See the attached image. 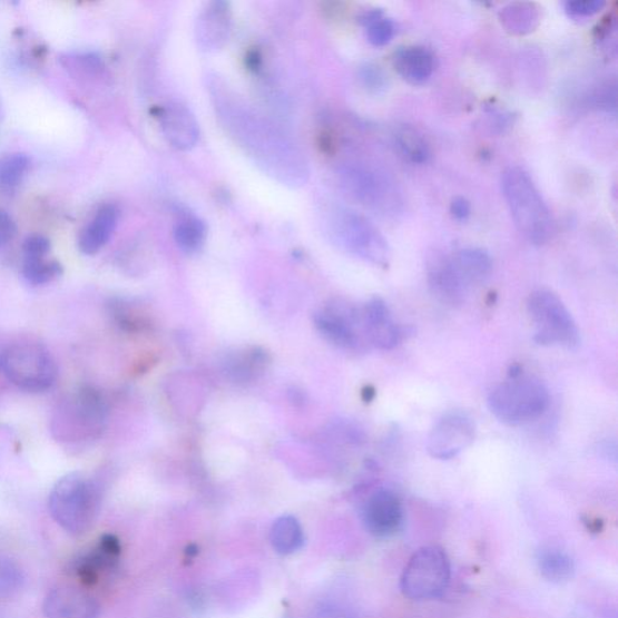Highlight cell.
Wrapping results in <instances>:
<instances>
[{
    "label": "cell",
    "instance_id": "obj_1",
    "mask_svg": "<svg viewBox=\"0 0 618 618\" xmlns=\"http://www.w3.org/2000/svg\"><path fill=\"white\" fill-rule=\"evenodd\" d=\"M208 90L225 133L263 174L292 189L308 183L307 157L291 136L253 109L223 79L209 77Z\"/></svg>",
    "mask_w": 618,
    "mask_h": 618
},
{
    "label": "cell",
    "instance_id": "obj_2",
    "mask_svg": "<svg viewBox=\"0 0 618 618\" xmlns=\"http://www.w3.org/2000/svg\"><path fill=\"white\" fill-rule=\"evenodd\" d=\"M501 192L520 234L534 246L549 243L556 233L552 213L533 179L521 167H509L501 176Z\"/></svg>",
    "mask_w": 618,
    "mask_h": 618
},
{
    "label": "cell",
    "instance_id": "obj_3",
    "mask_svg": "<svg viewBox=\"0 0 618 618\" xmlns=\"http://www.w3.org/2000/svg\"><path fill=\"white\" fill-rule=\"evenodd\" d=\"M108 408L102 394L92 386H80L57 404L51 416V434L56 441L80 444L102 435Z\"/></svg>",
    "mask_w": 618,
    "mask_h": 618
},
{
    "label": "cell",
    "instance_id": "obj_4",
    "mask_svg": "<svg viewBox=\"0 0 618 618\" xmlns=\"http://www.w3.org/2000/svg\"><path fill=\"white\" fill-rule=\"evenodd\" d=\"M325 234L339 248L370 264L385 267L391 248L380 232L363 214L342 206L324 210Z\"/></svg>",
    "mask_w": 618,
    "mask_h": 618
},
{
    "label": "cell",
    "instance_id": "obj_5",
    "mask_svg": "<svg viewBox=\"0 0 618 618\" xmlns=\"http://www.w3.org/2000/svg\"><path fill=\"white\" fill-rule=\"evenodd\" d=\"M102 501L99 484L82 472H71L52 488L49 510L69 534L81 536L95 523Z\"/></svg>",
    "mask_w": 618,
    "mask_h": 618
},
{
    "label": "cell",
    "instance_id": "obj_6",
    "mask_svg": "<svg viewBox=\"0 0 618 618\" xmlns=\"http://www.w3.org/2000/svg\"><path fill=\"white\" fill-rule=\"evenodd\" d=\"M341 189L356 204L394 217L404 207L398 183L386 171L363 163L342 164L337 168Z\"/></svg>",
    "mask_w": 618,
    "mask_h": 618
},
{
    "label": "cell",
    "instance_id": "obj_7",
    "mask_svg": "<svg viewBox=\"0 0 618 618\" xmlns=\"http://www.w3.org/2000/svg\"><path fill=\"white\" fill-rule=\"evenodd\" d=\"M549 404L548 386L536 377L523 375L509 377L488 398V408L496 419L510 426L537 421Z\"/></svg>",
    "mask_w": 618,
    "mask_h": 618
},
{
    "label": "cell",
    "instance_id": "obj_8",
    "mask_svg": "<svg viewBox=\"0 0 618 618\" xmlns=\"http://www.w3.org/2000/svg\"><path fill=\"white\" fill-rule=\"evenodd\" d=\"M6 379L27 393H46L59 376L55 359L45 344L21 341L10 344L0 355Z\"/></svg>",
    "mask_w": 618,
    "mask_h": 618
},
{
    "label": "cell",
    "instance_id": "obj_9",
    "mask_svg": "<svg viewBox=\"0 0 618 618\" xmlns=\"http://www.w3.org/2000/svg\"><path fill=\"white\" fill-rule=\"evenodd\" d=\"M527 311L534 325V341L543 347L577 350L581 343L580 330L571 313L555 293L537 291L527 301Z\"/></svg>",
    "mask_w": 618,
    "mask_h": 618
},
{
    "label": "cell",
    "instance_id": "obj_10",
    "mask_svg": "<svg viewBox=\"0 0 618 618\" xmlns=\"http://www.w3.org/2000/svg\"><path fill=\"white\" fill-rule=\"evenodd\" d=\"M451 560L440 546H424L409 560L401 575L402 594L411 600L441 597L451 582Z\"/></svg>",
    "mask_w": 618,
    "mask_h": 618
},
{
    "label": "cell",
    "instance_id": "obj_11",
    "mask_svg": "<svg viewBox=\"0 0 618 618\" xmlns=\"http://www.w3.org/2000/svg\"><path fill=\"white\" fill-rule=\"evenodd\" d=\"M314 325L335 346L354 351L367 341L363 313L346 302H334L314 314Z\"/></svg>",
    "mask_w": 618,
    "mask_h": 618
},
{
    "label": "cell",
    "instance_id": "obj_12",
    "mask_svg": "<svg viewBox=\"0 0 618 618\" xmlns=\"http://www.w3.org/2000/svg\"><path fill=\"white\" fill-rule=\"evenodd\" d=\"M475 438V424L468 415L449 413L431 429L426 451L435 459L450 460L470 448Z\"/></svg>",
    "mask_w": 618,
    "mask_h": 618
},
{
    "label": "cell",
    "instance_id": "obj_13",
    "mask_svg": "<svg viewBox=\"0 0 618 618\" xmlns=\"http://www.w3.org/2000/svg\"><path fill=\"white\" fill-rule=\"evenodd\" d=\"M232 6L215 0L199 11L195 22V38L200 50L214 52L223 49L232 36Z\"/></svg>",
    "mask_w": 618,
    "mask_h": 618
},
{
    "label": "cell",
    "instance_id": "obj_14",
    "mask_svg": "<svg viewBox=\"0 0 618 618\" xmlns=\"http://www.w3.org/2000/svg\"><path fill=\"white\" fill-rule=\"evenodd\" d=\"M366 529L376 538L394 537L404 523L401 500L390 490H380L366 501L363 511Z\"/></svg>",
    "mask_w": 618,
    "mask_h": 618
},
{
    "label": "cell",
    "instance_id": "obj_15",
    "mask_svg": "<svg viewBox=\"0 0 618 618\" xmlns=\"http://www.w3.org/2000/svg\"><path fill=\"white\" fill-rule=\"evenodd\" d=\"M157 120L170 147L180 151H188L196 147L199 127L188 107L170 100L157 110Z\"/></svg>",
    "mask_w": 618,
    "mask_h": 618
},
{
    "label": "cell",
    "instance_id": "obj_16",
    "mask_svg": "<svg viewBox=\"0 0 618 618\" xmlns=\"http://www.w3.org/2000/svg\"><path fill=\"white\" fill-rule=\"evenodd\" d=\"M42 611L47 618H98V601L84 588L60 585L48 594Z\"/></svg>",
    "mask_w": 618,
    "mask_h": 618
},
{
    "label": "cell",
    "instance_id": "obj_17",
    "mask_svg": "<svg viewBox=\"0 0 618 618\" xmlns=\"http://www.w3.org/2000/svg\"><path fill=\"white\" fill-rule=\"evenodd\" d=\"M362 313L367 342L382 351L395 349L400 342L401 332L385 302L380 297H373Z\"/></svg>",
    "mask_w": 618,
    "mask_h": 618
},
{
    "label": "cell",
    "instance_id": "obj_18",
    "mask_svg": "<svg viewBox=\"0 0 618 618\" xmlns=\"http://www.w3.org/2000/svg\"><path fill=\"white\" fill-rule=\"evenodd\" d=\"M426 277L431 294L448 306L462 305L468 292L459 282L450 255L434 254L426 264Z\"/></svg>",
    "mask_w": 618,
    "mask_h": 618
},
{
    "label": "cell",
    "instance_id": "obj_19",
    "mask_svg": "<svg viewBox=\"0 0 618 618\" xmlns=\"http://www.w3.org/2000/svg\"><path fill=\"white\" fill-rule=\"evenodd\" d=\"M455 276L469 292L490 278L493 262L490 254L480 248H464L450 255Z\"/></svg>",
    "mask_w": 618,
    "mask_h": 618
},
{
    "label": "cell",
    "instance_id": "obj_20",
    "mask_svg": "<svg viewBox=\"0 0 618 618\" xmlns=\"http://www.w3.org/2000/svg\"><path fill=\"white\" fill-rule=\"evenodd\" d=\"M398 75L411 85H423L434 75L435 59L426 48L405 47L393 57Z\"/></svg>",
    "mask_w": 618,
    "mask_h": 618
},
{
    "label": "cell",
    "instance_id": "obj_21",
    "mask_svg": "<svg viewBox=\"0 0 618 618\" xmlns=\"http://www.w3.org/2000/svg\"><path fill=\"white\" fill-rule=\"evenodd\" d=\"M119 222V209L114 205L100 208L94 219L86 226L78 241L79 249L85 255H95L111 238Z\"/></svg>",
    "mask_w": 618,
    "mask_h": 618
},
{
    "label": "cell",
    "instance_id": "obj_22",
    "mask_svg": "<svg viewBox=\"0 0 618 618\" xmlns=\"http://www.w3.org/2000/svg\"><path fill=\"white\" fill-rule=\"evenodd\" d=\"M393 146L402 159L412 165H426L433 157L428 139L410 125L398 126L394 129Z\"/></svg>",
    "mask_w": 618,
    "mask_h": 618
},
{
    "label": "cell",
    "instance_id": "obj_23",
    "mask_svg": "<svg viewBox=\"0 0 618 618\" xmlns=\"http://www.w3.org/2000/svg\"><path fill=\"white\" fill-rule=\"evenodd\" d=\"M540 9L534 3L517 2L499 11V21L512 36H527L534 32L540 24Z\"/></svg>",
    "mask_w": 618,
    "mask_h": 618
},
{
    "label": "cell",
    "instance_id": "obj_24",
    "mask_svg": "<svg viewBox=\"0 0 618 618\" xmlns=\"http://www.w3.org/2000/svg\"><path fill=\"white\" fill-rule=\"evenodd\" d=\"M268 354L262 349L244 350L229 356L226 362L227 375L237 382H249L265 371Z\"/></svg>",
    "mask_w": 618,
    "mask_h": 618
},
{
    "label": "cell",
    "instance_id": "obj_25",
    "mask_svg": "<svg viewBox=\"0 0 618 618\" xmlns=\"http://www.w3.org/2000/svg\"><path fill=\"white\" fill-rule=\"evenodd\" d=\"M538 567L542 577L553 583H565L577 572L573 559L565 551L548 549L538 556Z\"/></svg>",
    "mask_w": 618,
    "mask_h": 618
},
{
    "label": "cell",
    "instance_id": "obj_26",
    "mask_svg": "<svg viewBox=\"0 0 618 618\" xmlns=\"http://www.w3.org/2000/svg\"><path fill=\"white\" fill-rule=\"evenodd\" d=\"M273 549L281 555H292L305 542L304 530L293 516H283L271 530Z\"/></svg>",
    "mask_w": 618,
    "mask_h": 618
},
{
    "label": "cell",
    "instance_id": "obj_27",
    "mask_svg": "<svg viewBox=\"0 0 618 618\" xmlns=\"http://www.w3.org/2000/svg\"><path fill=\"white\" fill-rule=\"evenodd\" d=\"M177 246L186 254L197 253L204 247L207 237V226L196 217H184L175 227Z\"/></svg>",
    "mask_w": 618,
    "mask_h": 618
},
{
    "label": "cell",
    "instance_id": "obj_28",
    "mask_svg": "<svg viewBox=\"0 0 618 618\" xmlns=\"http://www.w3.org/2000/svg\"><path fill=\"white\" fill-rule=\"evenodd\" d=\"M31 161L24 154H9L0 157V190L16 192L23 182Z\"/></svg>",
    "mask_w": 618,
    "mask_h": 618
},
{
    "label": "cell",
    "instance_id": "obj_29",
    "mask_svg": "<svg viewBox=\"0 0 618 618\" xmlns=\"http://www.w3.org/2000/svg\"><path fill=\"white\" fill-rule=\"evenodd\" d=\"M63 268L60 263L47 257H23L22 276L28 284L46 285L60 277Z\"/></svg>",
    "mask_w": 618,
    "mask_h": 618
},
{
    "label": "cell",
    "instance_id": "obj_30",
    "mask_svg": "<svg viewBox=\"0 0 618 618\" xmlns=\"http://www.w3.org/2000/svg\"><path fill=\"white\" fill-rule=\"evenodd\" d=\"M362 21L366 27L367 39L373 47H385L395 36L394 22L385 18L380 10L366 12Z\"/></svg>",
    "mask_w": 618,
    "mask_h": 618
},
{
    "label": "cell",
    "instance_id": "obj_31",
    "mask_svg": "<svg viewBox=\"0 0 618 618\" xmlns=\"http://www.w3.org/2000/svg\"><path fill=\"white\" fill-rule=\"evenodd\" d=\"M20 566L9 557L0 556V599L18 594L23 585Z\"/></svg>",
    "mask_w": 618,
    "mask_h": 618
},
{
    "label": "cell",
    "instance_id": "obj_32",
    "mask_svg": "<svg viewBox=\"0 0 618 618\" xmlns=\"http://www.w3.org/2000/svg\"><path fill=\"white\" fill-rule=\"evenodd\" d=\"M110 312L115 323H117L125 332H140L144 326L148 325L147 320L135 308L129 307L124 301H114L110 304Z\"/></svg>",
    "mask_w": 618,
    "mask_h": 618
},
{
    "label": "cell",
    "instance_id": "obj_33",
    "mask_svg": "<svg viewBox=\"0 0 618 618\" xmlns=\"http://www.w3.org/2000/svg\"><path fill=\"white\" fill-rule=\"evenodd\" d=\"M359 79H361L364 88L371 94H382L386 90L388 76L385 71L375 63H365L361 69H359Z\"/></svg>",
    "mask_w": 618,
    "mask_h": 618
},
{
    "label": "cell",
    "instance_id": "obj_34",
    "mask_svg": "<svg viewBox=\"0 0 618 618\" xmlns=\"http://www.w3.org/2000/svg\"><path fill=\"white\" fill-rule=\"evenodd\" d=\"M589 99L597 109L615 114L617 108L616 81L599 84Z\"/></svg>",
    "mask_w": 618,
    "mask_h": 618
},
{
    "label": "cell",
    "instance_id": "obj_35",
    "mask_svg": "<svg viewBox=\"0 0 618 618\" xmlns=\"http://www.w3.org/2000/svg\"><path fill=\"white\" fill-rule=\"evenodd\" d=\"M602 0H571L566 3V11L571 18H591L606 7Z\"/></svg>",
    "mask_w": 618,
    "mask_h": 618
},
{
    "label": "cell",
    "instance_id": "obj_36",
    "mask_svg": "<svg viewBox=\"0 0 618 618\" xmlns=\"http://www.w3.org/2000/svg\"><path fill=\"white\" fill-rule=\"evenodd\" d=\"M23 257H47L50 252V241L41 235L27 237L22 246Z\"/></svg>",
    "mask_w": 618,
    "mask_h": 618
},
{
    "label": "cell",
    "instance_id": "obj_37",
    "mask_svg": "<svg viewBox=\"0 0 618 618\" xmlns=\"http://www.w3.org/2000/svg\"><path fill=\"white\" fill-rule=\"evenodd\" d=\"M17 235V224L10 214L0 209V249L4 248Z\"/></svg>",
    "mask_w": 618,
    "mask_h": 618
},
{
    "label": "cell",
    "instance_id": "obj_38",
    "mask_svg": "<svg viewBox=\"0 0 618 618\" xmlns=\"http://www.w3.org/2000/svg\"><path fill=\"white\" fill-rule=\"evenodd\" d=\"M451 213L458 222H467L471 215V205L465 197L458 196L451 204Z\"/></svg>",
    "mask_w": 618,
    "mask_h": 618
},
{
    "label": "cell",
    "instance_id": "obj_39",
    "mask_svg": "<svg viewBox=\"0 0 618 618\" xmlns=\"http://www.w3.org/2000/svg\"><path fill=\"white\" fill-rule=\"evenodd\" d=\"M310 618H353L352 615L339 607L325 606L315 610Z\"/></svg>",
    "mask_w": 618,
    "mask_h": 618
},
{
    "label": "cell",
    "instance_id": "obj_40",
    "mask_svg": "<svg viewBox=\"0 0 618 618\" xmlns=\"http://www.w3.org/2000/svg\"><path fill=\"white\" fill-rule=\"evenodd\" d=\"M375 398V390H373L372 386H366L365 390L363 391V399L366 402L372 401V399Z\"/></svg>",
    "mask_w": 618,
    "mask_h": 618
}]
</instances>
